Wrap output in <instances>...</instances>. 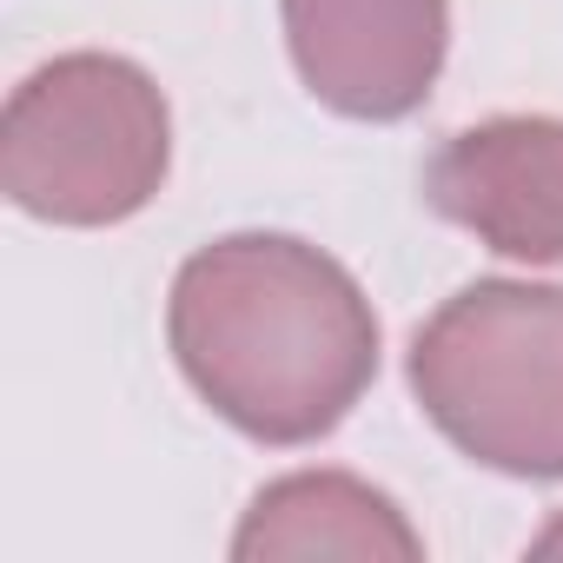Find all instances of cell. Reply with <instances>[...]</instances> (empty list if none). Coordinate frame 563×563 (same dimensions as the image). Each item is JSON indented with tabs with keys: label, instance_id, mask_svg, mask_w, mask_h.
<instances>
[{
	"label": "cell",
	"instance_id": "obj_1",
	"mask_svg": "<svg viewBox=\"0 0 563 563\" xmlns=\"http://www.w3.org/2000/svg\"><path fill=\"white\" fill-rule=\"evenodd\" d=\"M166 345L212 418L252 444L299 451L352 418L385 339L332 252L292 232H225L173 272Z\"/></svg>",
	"mask_w": 563,
	"mask_h": 563
},
{
	"label": "cell",
	"instance_id": "obj_2",
	"mask_svg": "<svg viewBox=\"0 0 563 563\" xmlns=\"http://www.w3.org/2000/svg\"><path fill=\"white\" fill-rule=\"evenodd\" d=\"M418 411L451 451L497 477H563V286L477 278L451 292L405 352Z\"/></svg>",
	"mask_w": 563,
	"mask_h": 563
},
{
	"label": "cell",
	"instance_id": "obj_3",
	"mask_svg": "<svg viewBox=\"0 0 563 563\" xmlns=\"http://www.w3.org/2000/svg\"><path fill=\"white\" fill-rule=\"evenodd\" d=\"M173 173V107L126 54H60L0 113V192L47 225H120Z\"/></svg>",
	"mask_w": 563,
	"mask_h": 563
},
{
	"label": "cell",
	"instance_id": "obj_4",
	"mask_svg": "<svg viewBox=\"0 0 563 563\" xmlns=\"http://www.w3.org/2000/svg\"><path fill=\"white\" fill-rule=\"evenodd\" d=\"M306 93L345 120H405L451 54V0H278Z\"/></svg>",
	"mask_w": 563,
	"mask_h": 563
},
{
	"label": "cell",
	"instance_id": "obj_5",
	"mask_svg": "<svg viewBox=\"0 0 563 563\" xmlns=\"http://www.w3.org/2000/svg\"><path fill=\"white\" fill-rule=\"evenodd\" d=\"M424 206L517 265H563V120L497 113L451 133L418 179Z\"/></svg>",
	"mask_w": 563,
	"mask_h": 563
},
{
	"label": "cell",
	"instance_id": "obj_6",
	"mask_svg": "<svg viewBox=\"0 0 563 563\" xmlns=\"http://www.w3.org/2000/svg\"><path fill=\"white\" fill-rule=\"evenodd\" d=\"M239 563H292V556H358V563H418L424 537L398 510L391 490L352 477V471H292L272 477L239 530H232Z\"/></svg>",
	"mask_w": 563,
	"mask_h": 563
},
{
	"label": "cell",
	"instance_id": "obj_7",
	"mask_svg": "<svg viewBox=\"0 0 563 563\" xmlns=\"http://www.w3.org/2000/svg\"><path fill=\"white\" fill-rule=\"evenodd\" d=\"M530 550H537V556H563V517H556V523H550V530H543Z\"/></svg>",
	"mask_w": 563,
	"mask_h": 563
}]
</instances>
